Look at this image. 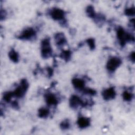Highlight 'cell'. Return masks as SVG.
Listing matches in <instances>:
<instances>
[{
	"instance_id": "7a4b0ae2",
	"label": "cell",
	"mask_w": 135,
	"mask_h": 135,
	"mask_svg": "<svg viewBox=\"0 0 135 135\" xmlns=\"http://www.w3.org/2000/svg\"><path fill=\"white\" fill-rule=\"evenodd\" d=\"M52 50L49 38H45L41 42V55L44 59H48L52 56Z\"/></svg>"
},
{
	"instance_id": "9c48e42d",
	"label": "cell",
	"mask_w": 135,
	"mask_h": 135,
	"mask_svg": "<svg viewBox=\"0 0 135 135\" xmlns=\"http://www.w3.org/2000/svg\"><path fill=\"white\" fill-rule=\"evenodd\" d=\"M54 39L56 44L58 46H62L65 45L67 42L66 37L63 33L60 32L56 33L54 35Z\"/></svg>"
},
{
	"instance_id": "7c38bea8",
	"label": "cell",
	"mask_w": 135,
	"mask_h": 135,
	"mask_svg": "<svg viewBox=\"0 0 135 135\" xmlns=\"http://www.w3.org/2000/svg\"><path fill=\"white\" fill-rule=\"evenodd\" d=\"M72 83L74 87L80 90H83L85 88V82L83 80L79 79V78H74L72 80Z\"/></svg>"
},
{
	"instance_id": "2e32d148",
	"label": "cell",
	"mask_w": 135,
	"mask_h": 135,
	"mask_svg": "<svg viewBox=\"0 0 135 135\" xmlns=\"http://www.w3.org/2000/svg\"><path fill=\"white\" fill-rule=\"evenodd\" d=\"M86 13L88 17L92 18H94L97 15L94 7L92 5H89L86 8Z\"/></svg>"
},
{
	"instance_id": "8992f818",
	"label": "cell",
	"mask_w": 135,
	"mask_h": 135,
	"mask_svg": "<svg viewBox=\"0 0 135 135\" xmlns=\"http://www.w3.org/2000/svg\"><path fill=\"white\" fill-rule=\"evenodd\" d=\"M70 105L73 109H76L79 106L85 107L87 105L86 102H83L78 96L76 95H73L71 97L70 100Z\"/></svg>"
},
{
	"instance_id": "d4e9b609",
	"label": "cell",
	"mask_w": 135,
	"mask_h": 135,
	"mask_svg": "<svg viewBox=\"0 0 135 135\" xmlns=\"http://www.w3.org/2000/svg\"><path fill=\"white\" fill-rule=\"evenodd\" d=\"M6 13L5 11V10H3L1 9V20H3V19H4L6 17Z\"/></svg>"
},
{
	"instance_id": "44dd1931",
	"label": "cell",
	"mask_w": 135,
	"mask_h": 135,
	"mask_svg": "<svg viewBox=\"0 0 135 135\" xmlns=\"http://www.w3.org/2000/svg\"><path fill=\"white\" fill-rule=\"evenodd\" d=\"M86 42L88 44L89 48L91 50H93L94 49L95 47V41L94 40L93 38H88L86 40Z\"/></svg>"
},
{
	"instance_id": "9a60e30c",
	"label": "cell",
	"mask_w": 135,
	"mask_h": 135,
	"mask_svg": "<svg viewBox=\"0 0 135 135\" xmlns=\"http://www.w3.org/2000/svg\"><path fill=\"white\" fill-rule=\"evenodd\" d=\"M50 114L49 110L44 107L41 108L38 110V116L41 118H46Z\"/></svg>"
},
{
	"instance_id": "d6986e66",
	"label": "cell",
	"mask_w": 135,
	"mask_h": 135,
	"mask_svg": "<svg viewBox=\"0 0 135 135\" xmlns=\"http://www.w3.org/2000/svg\"><path fill=\"white\" fill-rule=\"evenodd\" d=\"M14 95H13V92H5L4 95H3V100L7 102H9L11 101L12 97H13Z\"/></svg>"
},
{
	"instance_id": "277c9868",
	"label": "cell",
	"mask_w": 135,
	"mask_h": 135,
	"mask_svg": "<svg viewBox=\"0 0 135 135\" xmlns=\"http://www.w3.org/2000/svg\"><path fill=\"white\" fill-rule=\"evenodd\" d=\"M122 63L121 60L116 56H113L109 59L107 63V69L110 72L114 71Z\"/></svg>"
},
{
	"instance_id": "7402d4cb",
	"label": "cell",
	"mask_w": 135,
	"mask_h": 135,
	"mask_svg": "<svg viewBox=\"0 0 135 135\" xmlns=\"http://www.w3.org/2000/svg\"><path fill=\"white\" fill-rule=\"evenodd\" d=\"M83 93L86 94L91 95H94L96 94V91L92 89L91 88H84L83 90Z\"/></svg>"
},
{
	"instance_id": "3957f363",
	"label": "cell",
	"mask_w": 135,
	"mask_h": 135,
	"mask_svg": "<svg viewBox=\"0 0 135 135\" xmlns=\"http://www.w3.org/2000/svg\"><path fill=\"white\" fill-rule=\"evenodd\" d=\"M28 83L26 79H22L20 85L13 91L14 97L17 98H21L24 97L28 88Z\"/></svg>"
},
{
	"instance_id": "ac0fdd59",
	"label": "cell",
	"mask_w": 135,
	"mask_h": 135,
	"mask_svg": "<svg viewBox=\"0 0 135 135\" xmlns=\"http://www.w3.org/2000/svg\"><path fill=\"white\" fill-rule=\"evenodd\" d=\"M60 127L62 130H68L70 128V124L69 120L68 119H65L63 120L60 124Z\"/></svg>"
},
{
	"instance_id": "e0dca14e",
	"label": "cell",
	"mask_w": 135,
	"mask_h": 135,
	"mask_svg": "<svg viewBox=\"0 0 135 135\" xmlns=\"http://www.w3.org/2000/svg\"><path fill=\"white\" fill-rule=\"evenodd\" d=\"M133 97V94L127 91H124L122 93V98H123V100L126 101H131Z\"/></svg>"
},
{
	"instance_id": "8fae6325",
	"label": "cell",
	"mask_w": 135,
	"mask_h": 135,
	"mask_svg": "<svg viewBox=\"0 0 135 135\" xmlns=\"http://www.w3.org/2000/svg\"><path fill=\"white\" fill-rule=\"evenodd\" d=\"M76 123L79 128L81 129H84L90 126V119L88 118L81 117L78 118Z\"/></svg>"
},
{
	"instance_id": "cb8c5ba5",
	"label": "cell",
	"mask_w": 135,
	"mask_h": 135,
	"mask_svg": "<svg viewBox=\"0 0 135 135\" xmlns=\"http://www.w3.org/2000/svg\"><path fill=\"white\" fill-rule=\"evenodd\" d=\"M129 59L131 60V61H132L133 63L134 62V60H135V53L134 52H131L130 55H129Z\"/></svg>"
},
{
	"instance_id": "ffe728a7",
	"label": "cell",
	"mask_w": 135,
	"mask_h": 135,
	"mask_svg": "<svg viewBox=\"0 0 135 135\" xmlns=\"http://www.w3.org/2000/svg\"><path fill=\"white\" fill-rule=\"evenodd\" d=\"M124 13L126 15L128 16H133L134 15V7L127 8L124 11Z\"/></svg>"
},
{
	"instance_id": "30bf717a",
	"label": "cell",
	"mask_w": 135,
	"mask_h": 135,
	"mask_svg": "<svg viewBox=\"0 0 135 135\" xmlns=\"http://www.w3.org/2000/svg\"><path fill=\"white\" fill-rule=\"evenodd\" d=\"M45 100L49 105H56L58 103L57 98L52 93H46L45 95Z\"/></svg>"
},
{
	"instance_id": "ba28073f",
	"label": "cell",
	"mask_w": 135,
	"mask_h": 135,
	"mask_svg": "<svg viewBox=\"0 0 135 135\" xmlns=\"http://www.w3.org/2000/svg\"><path fill=\"white\" fill-rule=\"evenodd\" d=\"M102 95L104 100L108 101L113 99L116 95V93L114 88L110 87L104 90L102 92Z\"/></svg>"
},
{
	"instance_id": "603a6c76",
	"label": "cell",
	"mask_w": 135,
	"mask_h": 135,
	"mask_svg": "<svg viewBox=\"0 0 135 135\" xmlns=\"http://www.w3.org/2000/svg\"><path fill=\"white\" fill-rule=\"evenodd\" d=\"M46 71L47 72V75L49 77H51L53 74V70L51 67H47Z\"/></svg>"
},
{
	"instance_id": "4fadbf2b",
	"label": "cell",
	"mask_w": 135,
	"mask_h": 135,
	"mask_svg": "<svg viewBox=\"0 0 135 135\" xmlns=\"http://www.w3.org/2000/svg\"><path fill=\"white\" fill-rule=\"evenodd\" d=\"M8 57L10 60L14 63H17L19 60V55L17 52L13 49H11L8 53Z\"/></svg>"
},
{
	"instance_id": "6da1fadb",
	"label": "cell",
	"mask_w": 135,
	"mask_h": 135,
	"mask_svg": "<svg viewBox=\"0 0 135 135\" xmlns=\"http://www.w3.org/2000/svg\"><path fill=\"white\" fill-rule=\"evenodd\" d=\"M117 36L122 47H123L127 42H133L134 41V36L131 34L126 32L124 29L120 26L117 30Z\"/></svg>"
},
{
	"instance_id": "5bb4252c",
	"label": "cell",
	"mask_w": 135,
	"mask_h": 135,
	"mask_svg": "<svg viewBox=\"0 0 135 135\" xmlns=\"http://www.w3.org/2000/svg\"><path fill=\"white\" fill-rule=\"evenodd\" d=\"M59 56L60 58L64 60L65 61L68 62L71 59V52L69 50H63L60 54Z\"/></svg>"
},
{
	"instance_id": "484cf974",
	"label": "cell",
	"mask_w": 135,
	"mask_h": 135,
	"mask_svg": "<svg viewBox=\"0 0 135 135\" xmlns=\"http://www.w3.org/2000/svg\"><path fill=\"white\" fill-rule=\"evenodd\" d=\"M12 106L14 109H18L19 108V105L16 101H14L12 103Z\"/></svg>"
},
{
	"instance_id": "5b68a950",
	"label": "cell",
	"mask_w": 135,
	"mask_h": 135,
	"mask_svg": "<svg viewBox=\"0 0 135 135\" xmlns=\"http://www.w3.org/2000/svg\"><path fill=\"white\" fill-rule=\"evenodd\" d=\"M35 35V31L32 27H28L22 32V33L18 36V38L21 40H28L34 37Z\"/></svg>"
},
{
	"instance_id": "52a82bcc",
	"label": "cell",
	"mask_w": 135,
	"mask_h": 135,
	"mask_svg": "<svg viewBox=\"0 0 135 135\" xmlns=\"http://www.w3.org/2000/svg\"><path fill=\"white\" fill-rule=\"evenodd\" d=\"M50 16L56 21H61L64 19L65 16L64 11L60 8H54L50 12Z\"/></svg>"
}]
</instances>
